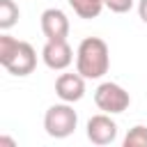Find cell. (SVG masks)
Instances as JSON below:
<instances>
[{
	"label": "cell",
	"instance_id": "cell-1",
	"mask_svg": "<svg viewBox=\"0 0 147 147\" xmlns=\"http://www.w3.org/2000/svg\"><path fill=\"white\" fill-rule=\"evenodd\" d=\"M110 67V51L101 37H85L76 51V71L87 80L101 78Z\"/></svg>",
	"mask_w": 147,
	"mask_h": 147
},
{
	"label": "cell",
	"instance_id": "cell-2",
	"mask_svg": "<svg viewBox=\"0 0 147 147\" xmlns=\"http://www.w3.org/2000/svg\"><path fill=\"white\" fill-rule=\"evenodd\" d=\"M0 64L11 76H28L37 67V53L32 44L18 41L11 34H0Z\"/></svg>",
	"mask_w": 147,
	"mask_h": 147
},
{
	"label": "cell",
	"instance_id": "cell-3",
	"mask_svg": "<svg viewBox=\"0 0 147 147\" xmlns=\"http://www.w3.org/2000/svg\"><path fill=\"white\" fill-rule=\"evenodd\" d=\"M76 126H78V115L67 101L51 106L44 115V129L51 138H57V140L69 138L76 131Z\"/></svg>",
	"mask_w": 147,
	"mask_h": 147
},
{
	"label": "cell",
	"instance_id": "cell-4",
	"mask_svg": "<svg viewBox=\"0 0 147 147\" xmlns=\"http://www.w3.org/2000/svg\"><path fill=\"white\" fill-rule=\"evenodd\" d=\"M94 103H96L99 110H103L108 115H117V113H124L129 108L131 96L122 85H117L113 80H106L94 90Z\"/></svg>",
	"mask_w": 147,
	"mask_h": 147
},
{
	"label": "cell",
	"instance_id": "cell-5",
	"mask_svg": "<svg viewBox=\"0 0 147 147\" xmlns=\"http://www.w3.org/2000/svg\"><path fill=\"white\" fill-rule=\"evenodd\" d=\"M41 60L48 69L53 71H62L74 62V51L67 44V39H55V41H46L41 48Z\"/></svg>",
	"mask_w": 147,
	"mask_h": 147
},
{
	"label": "cell",
	"instance_id": "cell-6",
	"mask_svg": "<svg viewBox=\"0 0 147 147\" xmlns=\"http://www.w3.org/2000/svg\"><path fill=\"white\" fill-rule=\"evenodd\" d=\"M87 138L94 145H110L117 138V124L108 113L92 115L87 119Z\"/></svg>",
	"mask_w": 147,
	"mask_h": 147
},
{
	"label": "cell",
	"instance_id": "cell-7",
	"mask_svg": "<svg viewBox=\"0 0 147 147\" xmlns=\"http://www.w3.org/2000/svg\"><path fill=\"white\" fill-rule=\"evenodd\" d=\"M41 32L46 37V41H55V39H67L69 34V18L62 9L51 7L46 11H41Z\"/></svg>",
	"mask_w": 147,
	"mask_h": 147
},
{
	"label": "cell",
	"instance_id": "cell-8",
	"mask_svg": "<svg viewBox=\"0 0 147 147\" xmlns=\"http://www.w3.org/2000/svg\"><path fill=\"white\" fill-rule=\"evenodd\" d=\"M85 76H80L78 71L76 74H60L57 80H55V94L67 101V103H76L85 96Z\"/></svg>",
	"mask_w": 147,
	"mask_h": 147
},
{
	"label": "cell",
	"instance_id": "cell-9",
	"mask_svg": "<svg viewBox=\"0 0 147 147\" xmlns=\"http://www.w3.org/2000/svg\"><path fill=\"white\" fill-rule=\"evenodd\" d=\"M78 18H96L106 7V0H67Z\"/></svg>",
	"mask_w": 147,
	"mask_h": 147
},
{
	"label": "cell",
	"instance_id": "cell-10",
	"mask_svg": "<svg viewBox=\"0 0 147 147\" xmlns=\"http://www.w3.org/2000/svg\"><path fill=\"white\" fill-rule=\"evenodd\" d=\"M18 16H21V11H18V5L14 0H0V30L2 32L14 28Z\"/></svg>",
	"mask_w": 147,
	"mask_h": 147
},
{
	"label": "cell",
	"instance_id": "cell-11",
	"mask_svg": "<svg viewBox=\"0 0 147 147\" xmlns=\"http://www.w3.org/2000/svg\"><path fill=\"white\" fill-rule=\"evenodd\" d=\"M124 147H147V126L136 124V126L126 133Z\"/></svg>",
	"mask_w": 147,
	"mask_h": 147
},
{
	"label": "cell",
	"instance_id": "cell-12",
	"mask_svg": "<svg viewBox=\"0 0 147 147\" xmlns=\"http://www.w3.org/2000/svg\"><path fill=\"white\" fill-rule=\"evenodd\" d=\"M106 7L115 14H126L133 7V0H106Z\"/></svg>",
	"mask_w": 147,
	"mask_h": 147
},
{
	"label": "cell",
	"instance_id": "cell-13",
	"mask_svg": "<svg viewBox=\"0 0 147 147\" xmlns=\"http://www.w3.org/2000/svg\"><path fill=\"white\" fill-rule=\"evenodd\" d=\"M138 16L147 25V0H138Z\"/></svg>",
	"mask_w": 147,
	"mask_h": 147
},
{
	"label": "cell",
	"instance_id": "cell-14",
	"mask_svg": "<svg viewBox=\"0 0 147 147\" xmlns=\"http://www.w3.org/2000/svg\"><path fill=\"white\" fill-rule=\"evenodd\" d=\"M0 142H2V145H16V142H14L11 138H7V136H2V138H0Z\"/></svg>",
	"mask_w": 147,
	"mask_h": 147
}]
</instances>
